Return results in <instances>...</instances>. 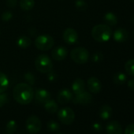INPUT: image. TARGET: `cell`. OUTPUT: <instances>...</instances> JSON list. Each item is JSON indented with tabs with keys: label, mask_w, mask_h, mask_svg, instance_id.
Returning <instances> with one entry per match:
<instances>
[{
	"label": "cell",
	"mask_w": 134,
	"mask_h": 134,
	"mask_svg": "<svg viewBox=\"0 0 134 134\" xmlns=\"http://www.w3.org/2000/svg\"><path fill=\"white\" fill-rule=\"evenodd\" d=\"M18 0H7V5L10 8H14L17 5Z\"/></svg>",
	"instance_id": "33"
},
{
	"label": "cell",
	"mask_w": 134,
	"mask_h": 134,
	"mask_svg": "<svg viewBox=\"0 0 134 134\" xmlns=\"http://www.w3.org/2000/svg\"><path fill=\"white\" fill-rule=\"evenodd\" d=\"M67 54H68V50L62 46L55 47L51 52V57L56 61L64 60L66 58Z\"/></svg>",
	"instance_id": "11"
},
{
	"label": "cell",
	"mask_w": 134,
	"mask_h": 134,
	"mask_svg": "<svg viewBox=\"0 0 134 134\" xmlns=\"http://www.w3.org/2000/svg\"><path fill=\"white\" fill-rule=\"evenodd\" d=\"M17 129H18V125L14 120L9 121L6 125V130L8 134H13L14 132H15Z\"/></svg>",
	"instance_id": "25"
},
{
	"label": "cell",
	"mask_w": 134,
	"mask_h": 134,
	"mask_svg": "<svg viewBox=\"0 0 134 134\" xmlns=\"http://www.w3.org/2000/svg\"><path fill=\"white\" fill-rule=\"evenodd\" d=\"M58 134H62V133H58Z\"/></svg>",
	"instance_id": "39"
},
{
	"label": "cell",
	"mask_w": 134,
	"mask_h": 134,
	"mask_svg": "<svg viewBox=\"0 0 134 134\" xmlns=\"http://www.w3.org/2000/svg\"><path fill=\"white\" fill-rule=\"evenodd\" d=\"M73 99V94L68 88H63L60 90L57 96V100L61 104L68 103Z\"/></svg>",
	"instance_id": "10"
},
{
	"label": "cell",
	"mask_w": 134,
	"mask_h": 134,
	"mask_svg": "<svg viewBox=\"0 0 134 134\" xmlns=\"http://www.w3.org/2000/svg\"><path fill=\"white\" fill-rule=\"evenodd\" d=\"M44 108H45V110L48 113H50V114H54V113H56L58 111V107L57 103L54 100L49 99L48 101H47L44 103Z\"/></svg>",
	"instance_id": "19"
},
{
	"label": "cell",
	"mask_w": 134,
	"mask_h": 134,
	"mask_svg": "<svg viewBox=\"0 0 134 134\" xmlns=\"http://www.w3.org/2000/svg\"><path fill=\"white\" fill-rule=\"evenodd\" d=\"M63 40L68 44H74L77 42L78 34L77 32L71 28L66 29L63 32Z\"/></svg>",
	"instance_id": "8"
},
{
	"label": "cell",
	"mask_w": 134,
	"mask_h": 134,
	"mask_svg": "<svg viewBox=\"0 0 134 134\" xmlns=\"http://www.w3.org/2000/svg\"><path fill=\"white\" fill-rule=\"evenodd\" d=\"M8 102V95L3 92L0 93V107H3Z\"/></svg>",
	"instance_id": "29"
},
{
	"label": "cell",
	"mask_w": 134,
	"mask_h": 134,
	"mask_svg": "<svg viewBox=\"0 0 134 134\" xmlns=\"http://www.w3.org/2000/svg\"><path fill=\"white\" fill-rule=\"evenodd\" d=\"M103 20H104L106 25H107L108 26H114L118 23V18L112 12L107 13L103 17Z\"/></svg>",
	"instance_id": "18"
},
{
	"label": "cell",
	"mask_w": 134,
	"mask_h": 134,
	"mask_svg": "<svg viewBox=\"0 0 134 134\" xmlns=\"http://www.w3.org/2000/svg\"><path fill=\"white\" fill-rule=\"evenodd\" d=\"M1 18L3 21H9L13 18V14L10 11H6L2 14Z\"/></svg>",
	"instance_id": "31"
},
{
	"label": "cell",
	"mask_w": 134,
	"mask_h": 134,
	"mask_svg": "<svg viewBox=\"0 0 134 134\" xmlns=\"http://www.w3.org/2000/svg\"><path fill=\"white\" fill-rule=\"evenodd\" d=\"M13 96L18 103L26 105L32 102L34 96V92L30 85L20 83L14 88Z\"/></svg>",
	"instance_id": "1"
},
{
	"label": "cell",
	"mask_w": 134,
	"mask_h": 134,
	"mask_svg": "<svg viewBox=\"0 0 134 134\" xmlns=\"http://www.w3.org/2000/svg\"><path fill=\"white\" fill-rule=\"evenodd\" d=\"M35 5V0H20V7L25 11L31 10Z\"/></svg>",
	"instance_id": "22"
},
{
	"label": "cell",
	"mask_w": 134,
	"mask_h": 134,
	"mask_svg": "<svg viewBox=\"0 0 134 134\" xmlns=\"http://www.w3.org/2000/svg\"><path fill=\"white\" fill-rule=\"evenodd\" d=\"M75 7H76L77 10H79V11H85L87 9L88 5L85 3V0H76Z\"/></svg>",
	"instance_id": "26"
},
{
	"label": "cell",
	"mask_w": 134,
	"mask_h": 134,
	"mask_svg": "<svg viewBox=\"0 0 134 134\" xmlns=\"http://www.w3.org/2000/svg\"><path fill=\"white\" fill-rule=\"evenodd\" d=\"M128 87L131 90L134 91V79H131L130 81H128Z\"/></svg>",
	"instance_id": "34"
},
{
	"label": "cell",
	"mask_w": 134,
	"mask_h": 134,
	"mask_svg": "<svg viewBox=\"0 0 134 134\" xmlns=\"http://www.w3.org/2000/svg\"><path fill=\"white\" fill-rule=\"evenodd\" d=\"M103 59V55L101 52H96L92 57V60L94 62H99Z\"/></svg>",
	"instance_id": "28"
},
{
	"label": "cell",
	"mask_w": 134,
	"mask_h": 134,
	"mask_svg": "<svg viewBox=\"0 0 134 134\" xmlns=\"http://www.w3.org/2000/svg\"><path fill=\"white\" fill-rule=\"evenodd\" d=\"M9 87V79L7 75L0 72V93H3L7 90Z\"/></svg>",
	"instance_id": "20"
},
{
	"label": "cell",
	"mask_w": 134,
	"mask_h": 134,
	"mask_svg": "<svg viewBox=\"0 0 134 134\" xmlns=\"http://www.w3.org/2000/svg\"><path fill=\"white\" fill-rule=\"evenodd\" d=\"M99 114V116L102 119L107 120L112 115V108L109 105L105 104V105L101 107Z\"/></svg>",
	"instance_id": "17"
},
{
	"label": "cell",
	"mask_w": 134,
	"mask_h": 134,
	"mask_svg": "<svg viewBox=\"0 0 134 134\" xmlns=\"http://www.w3.org/2000/svg\"><path fill=\"white\" fill-rule=\"evenodd\" d=\"M131 1H132V2H133V3H134V0H131Z\"/></svg>",
	"instance_id": "37"
},
{
	"label": "cell",
	"mask_w": 134,
	"mask_h": 134,
	"mask_svg": "<svg viewBox=\"0 0 134 134\" xmlns=\"http://www.w3.org/2000/svg\"><path fill=\"white\" fill-rule=\"evenodd\" d=\"M58 118L62 124L69 125L74 122L75 113L70 107H64L58 111Z\"/></svg>",
	"instance_id": "6"
},
{
	"label": "cell",
	"mask_w": 134,
	"mask_h": 134,
	"mask_svg": "<svg viewBox=\"0 0 134 134\" xmlns=\"http://www.w3.org/2000/svg\"><path fill=\"white\" fill-rule=\"evenodd\" d=\"M70 57L77 64H85L89 59V53L84 47H76L70 52Z\"/></svg>",
	"instance_id": "5"
},
{
	"label": "cell",
	"mask_w": 134,
	"mask_h": 134,
	"mask_svg": "<svg viewBox=\"0 0 134 134\" xmlns=\"http://www.w3.org/2000/svg\"><path fill=\"white\" fill-rule=\"evenodd\" d=\"M35 46L37 49L42 51H49L54 44V40L52 36L49 35H41L35 40Z\"/></svg>",
	"instance_id": "4"
},
{
	"label": "cell",
	"mask_w": 134,
	"mask_h": 134,
	"mask_svg": "<svg viewBox=\"0 0 134 134\" xmlns=\"http://www.w3.org/2000/svg\"><path fill=\"white\" fill-rule=\"evenodd\" d=\"M133 37H134V31H133Z\"/></svg>",
	"instance_id": "38"
},
{
	"label": "cell",
	"mask_w": 134,
	"mask_h": 134,
	"mask_svg": "<svg viewBox=\"0 0 134 134\" xmlns=\"http://www.w3.org/2000/svg\"><path fill=\"white\" fill-rule=\"evenodd\" d=\"M106 130L107 134H122V127L117 121H110L106 126Z\"/></svg>",
	"instance_id": "13"
},
{
	"label": "cell",
	"mask_w": 134,
	"mask_h": 134,
	"mask_svg": "<svg viewBox=\"0 0 134 134\" xmlns=\"http://www.w3.org/2000/svg\"><path fill=\"white\" fill-rule=\"evenodd\" d=\"M125 70L129 76L134 77V59H130L125 64Z\"/></svg>",
	"instance_id": "24"
},
{
	"label": "cell",
	"mask_w": 134,
	"mask_h": 134,
	"mask_svg": "<svg viewBox=\"0 0 134 134\" xmlns=\"http://www.w3.org/2000/svg\"><path fill=\"white\" fill-rule=\"evenodd\" d=\"M114 40L118 43H123L129 38V32L125 29L119 28L115 30L113 35Z\"/></svg>",
	"instance_id": "14"
},
{
	"label": "cell",
	"mask_w": 134,
	"mask_h": 134,
	"mask_svg": "<svg viewBox=\"0 0 134 134\" xmlns=\"http://www.w3.org/2000/svg\"><path fill=\"white\" fill-rule=\"evenodd\" d=\"M85 85L84 80L81 78H77L72 84V90L77 95L85 91Z\"/></svg>",
	"instance_id": "16"
},
{
	"label": "cell",
	"mask_w": 134,
	"mask_h": 134,
	"mask_svg": "<svg viewBox=\"0 0 134 134\" xmlns=\"http://www.w3.org/2000/svg\"><path fill=\"white\" fill-rule=\"evenodd\" d=\"M125 134H134V124H130L125 128Z\"/></svg>",
	"instance_id": "32"
},
{
	"label": "cell",
	"mask_w": 134,
	"mask_h": 134,
	"mask_svg": "<svg viewBox=\"0 0 134 134\" xmlns=\"http://www.w3.org/2000/svg\"><path fill=\"white\" fill-rule=\"evenodd\" d=\"M47 129L51 132H56V131L59 130L60 125L55 121H49L47 122Z\"/></svg>",
	"instance_id": "27"
},
{
	"label": "cell",
	"mask_w": 134,
	"mask_h": 134,
	"mask_svg": "<svg viewBox=\"0 0 134 134\" xmlns=\"http://www.w3.org/2000/svg\"><path fill=\"white\" fill-rule=\"evenodd\" d=\"M49 74V75H48V79H49V81H54L55 79H56V74H52V71H51L50 73H48Z\"/></svg>",
	"instance_id": "35"
},
{
	"label": "cell",
	"mask_w": 134,
	"mask_h": 134,
	"mask_svg": "<svg viewBox=\"0 0 134 134\" xmlns=\"http://www.w3.org/2000/svg\"><path fill=\"white\" fill-rule=\"evenodd\" d=\"M17 44L18 47H20L21 48H27L32 44V40L29 37H28L26 36H21L18 37V39L17 40Z\"/></svg>",
	"instance_id": "21"
},
{
	"label": "cell",
	"mask_w": 134,
	"mask_h": 134,
	"mask_svg": "<svg viewBox=\"0 0 134 134\" xmlns=\"http://www.w3.org/2000/svg\"><path fill=\"white\" fill-rule=\"evenodd\" d=\"M126 79H127L126 75L122 72H118V73L115 74L113 77V81H114V84L118 85H123L126 81Z\"/></svg>",
	"instance_id": "23"
},
{
	"label": "cell",
	"mask_w": 134,
	"mask_h": 134,
	"mask_svg": "<svg viewBox=\"0 0 134 134\" xmlns=\"http://www.w3.org/2000/svg\"><path fill=\"white\" fill-rule=\"evenodd\" d=\"M36 99L37 102L40 103H45L47 101L51 99V94L50 92L43 88H40L37 89L36 92Z\"/></svg>",
	"instance_id": "15"
},
{
	"label": "cell",
	"mask_w": 134,
	"mask_h": 134,
	"mask_svg": "<svg viewBox=\"0 0 134 134\" xmlns=\"http://www.w3.org/2000/svg\"><path fill=\"white\" fill-rule=\"evenodd\" d=\"M35 66L36 70L42 74H48L52 71L53 64L51 59L47 54H40L35 60Z\"/></svg>",
	"instance_id": "3"
},
{
	"label": "cell",
	"mask_w": 134,
	"mask_h": 134,
	"mask_svg": "<svg viewBox=\"0 0 134 134\" xmlns=\"http://www.w3.org/2000/svg\"><path fill=\"white\" fill-rule=\"evenodd\" d=\"M25 125H26V129L29 133L36 134L40 131L42 124H41L40 119L37 116L32 115L27 118Z\"/></svg>",
	"instance_id": "7"
},
{
	"label": "cell",
	"mask_w": 134,
	"mask_h": 134,
	"mask_svg": "<svg viewBox=\"0 0 134 134\" xmlns=\"http://www.w3.org/2000/svg\"><path fill=\"white\" fill-rule=\"evenodd\" d=\"M88 88L90 92L93 94L99 93L102 89V85L100 81L96 77H92L88 80Z\"/></svg>",
	"instance_id": "12"
},
{
	"label": "cell",
	"mask_w": 134,
	"mask_h": 134,
	"mask_svg": "<svg viewBox=\"0 0 134 134\" xmlns=\"http://www.w3.org/2000/svg\"><path fill=\"white\" fill-rule=\"evenodd\" d=\"M93 129L96 131H100L102 129V126L99 123H95V124H93Z\"/></svg>",
	"instance_id": "36"
},
{
	"label": "cell",
	"mask_w": 134,
	"mask_h": 134,
	"mask_svg": "<svg viewBox=\"0 0 134 134\" xmlns=\"http://www.w3.org/2000/svg\"><path fill=\"white\" fill-rule=\"evenodd\" d=\"M25 79L29 83V85H33L35 83V81H36L34 75L32 74H30V73H27L25 75Z\"/></svg>",
	"instance_id": "30"
},
{
	"label": "cell",
	"mask_w": 134,
	"mask_h": 134,
	"mask_svg": "<svg viewBox=\"0 0 134 134\" xmlns=\"http://www.w3.org/2000/svg\"><path fill=\"white\" fill-rule=\"evenodd\" d=\"M112 36V30L110 26L104 24L97 25L92 29V36L98 42L104 43L108 41Z\"/></svg>",
	"instance_id": "2"
},
{
	"label": "cell",
	"mask_w": 134,
	"mask_h": 134,
	"mask_svg": "<svg viewBox=\"0 0 134 134\" xmlns=\"http://www.w3.org/2000/svg\"><path fill=\"white\" fill-rule=\"evenodd\" d=\"M92 101V96L88 92H82L79 94H77L76 96L73 99V103L74 104H81L87 105Z\"/></svg>",
	"instance_id": "9"
}]
</instances>
